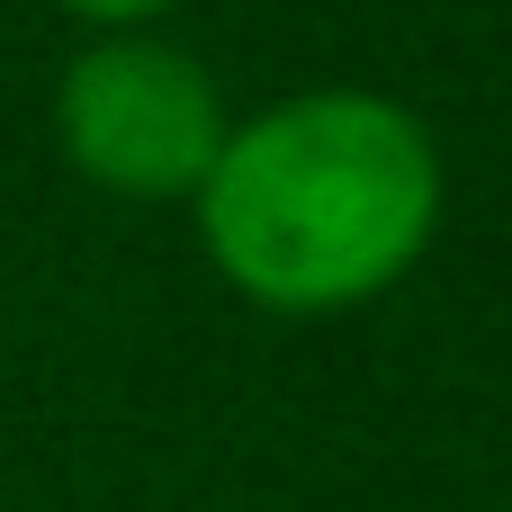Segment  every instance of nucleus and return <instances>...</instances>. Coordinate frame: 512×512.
<instances>
[{"instance_id": "7ed1b4c3", "label": "nucleus", "mask_w": 512, "mask_h": 512, "mask_svg": "<svg viewBox=\"0 0 512 512\" xmlns=\"http://www.w3.org/2000/svg\"><path fill=\"white\" fill-rule=\"evenodd\" d=\"M54 9H72V18H81V27H99V36H135V27L171 18L180 0H54Z\"/></svg>"}, {"instance_id": "f257e3e1", "label": "nucleus", "mask_w": 512, "mask_h": 512, "mask_svg": "<svg viewBox=\"0 0 512 512\" xmlns=\"http://www.w3.org/2000/svg\"><path fill=\"white\" fill-rule=\"evenodd\" d=\"M441 144L387 90H297L225 126L198 180V243L261 315H351L441 234Z\"/></svg>"}, {"instance_id": "f03ea898", "label": "nucleus", "mask_w": 512, "mask_h": 512, "mask_svg": "<svg viewBox=\"0 0 512 512\" xmlns=\"http://www.w3.org/2000/svg\"><path fill=\"white\" fill-rule=\"evenodd\" d=\"M225 126L234 108L216 72L189 45H162L144 27L81 45L54 90V144L108 198H198Z\"/></svg>"}]
</instances>
